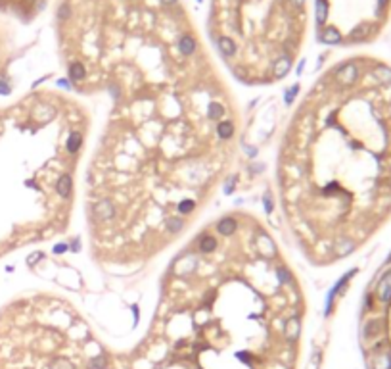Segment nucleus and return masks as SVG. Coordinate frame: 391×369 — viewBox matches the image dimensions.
<instances>
[{"label":"nucleus","instance_id":"f257e3e1","mask_svg":"<svg viewBox=\"0 0 391 369\" xmlns=\"http://www.w3.org/2000/svg\"><path fill=\"white\" fill-rule=\"evenodd\" d=\"M370 369H391V346H387V342H382L372 348Z\"/></svg>","mask_w":391,"mask_h":369},{"label":"nucleus","instance_id":"f03ea898","mask_svg":"<svg viewBox=\"0 0 391 369\" xmlns=\"http://www.w3.org/2000/svg\"><path fill=\"white\" fill-rule=\"evenodd\" d=\"M359 75V69L355 64H345L342 68L336 71V81L342 85V87H351Z\"/></svg>","mask_w":391,"mask_h":369},{"label":"nucleus","instance_id":"7ed1b4c3","mask_svg":"<svg viewBox=\"0 0 391 369\" xmlns=\"http://www.w3.org/2000/svg\"><path fill=\"white\" fill-rule=\"evenodd\" d=\"M378 298L383 304H389L391 302V271L383 277L380 285H378Z\"/></svg>","mask_w":391,"mask_h":369},{"label":"nucleus","instance_id":"20e7f679","mask_svg":"<svg viewBox=\"0 0 391 369\" xmlns=\"http://www.w3.org/2000/svg\"><path fill=\"white\" fill-rule=\"evenodd\" d=\"M374 77L378 79L380 83H383V85H387V83H391V69L385 68V66H378L374 69Z\"/></svg>","mask_w":391,"mask_h":369},{"label":"nucleus","instance_id":"39448f33","mask_svg":"<svg viewBox=\"0 0 391 369\" xmlns=\"http://www.w3.org/2000/svg\"><path fill=\"white\" fill-rule=\"evenodd\" d=\"M86 369H107V359H105L104 354H98V356L88 359Z\"/></svg>","mask_w":391,"mask_h":369},{"label":"nucleus","instance_id":"423d86ee","mask_svg":"<svg viewBox=\"0 0 391 369\" xmlns=\"http://www.w3.org/2000/svg\"><path fill=\"white\" fill-rule=\"evenodd\" d=\"M179 47H181V52L182 54H192L194 50H196V42H194V39H190V37H181V40H179Z\"/></svg>","mask_w":391,"mask_h":369},{"label":"nucleus","instance_id":"0eeeda50","mask_svg":"<svg viewBox=\"0 0 391 369\" xmlns=\"http://www.w3.org/2000/svg\"><path fill=\"white\" fill-rule=\"evenodd\" d=\"M322 40H324V42H330V44H332V42H340V40H342V35H340L338 29H334V27H328V29L322 33Z\"/></svg>","mask_w":391,"mask_h":369},{"label":"nucleus","instance_id":"6e6552de","mask_svg":"<svg viewBox=\"0 0 391 369\" xmlns=\"http://www.w3.org/2000/svg\"><path fill=\"white\" fill-rule=\"evenodd\" d=\"M326 14H328V4H326V0H318V2H316V20H318V23H324Z\"/></svg>","mask_w":391,"mask_h":369},{"label":"nucleus","instance_id":"1a4fd4ad","mask_svg":"<svg viewBox=\"0 0 391 369\" xmlns=\"http://www.w3.org/2000/svg\"><path fill=\"white\" fill-rule=\"evenodd\" d=\"M50 369H75L67 358H56L50 361Z\"/></svg>","mask_w":391,"mask_h":369},{"label":"nucleus","instance_id":"9d476101","mask_svg":"<svg viewBox=\"0 0 391 369\" xmlns=\"http://www.w3.org/2000/svg\"><path fill=\"white\" fill-rule=\"evenodd\" d=\"M368 31H370V27L368 25H361V27H357V29L353 31V39H364L366 35H368Z\"/></svg>","mask_w":391,"mask_h":369},{"label":"nucleus","instance_id":"9b49d317","mask_svg":"<svg viewBox=\"0 0 391 369\" xmlns=\"http://www.w3.org/2000/svg\"><path fill=\"white\" fill-rule=\"evenodd\" d=\"M303 2H305V0H294V4H296V6H301Z\"/></svg>","mask_w":391,"mask_h":369}]
</instances>
